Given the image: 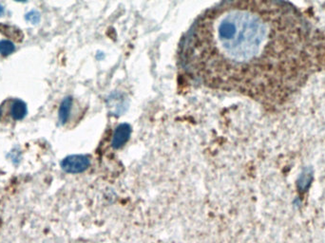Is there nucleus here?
I'll return each instance as SVG.
<instances>
[{
    "label": "nucleus",
    "instance_id": "nucleus-1",
    "mask_svg": "<svg viewBox=\"0 0 325 243\" xmlns=\"http://www.w3.org/2000/svg\"><path fill=\"white\" fill-rule=\"evenodd\" d=\"M179 61L202 86L279 105L325 71V30L285 0H223L189 28Z\"/></svg>",
    "mask_w": 325,
    "mask_h": 243
},
{
    "label": "nucleus",
    "instance_id": "nucleus-2",
    "mask_svg": "<svg viewBox=\"0 0 325 243\" xmlns=\"http://www.w3.org/2000/svg\"><path fill=\"white\" fill-rule=\"evenodd\" d=\"M91 160L86 155H72L61 162L62 169L71 174L82 173L89 168Z\"/></svg>",
    "mask_w": 325,
    "mask_h": 243
},
{
    "label": "nucleus",
    "instance_id": "nucleus-3",
    "mask_svg": "<svg viewBox=\"0 0 325 243\" xmlns=\"http://www.w3.org/2000/svg\"><path fill=\"white\" fill-rule=\"evenodd\" d=\"M131 134V129L128 125L123 124L120 125L114 131V134L112 136L111 145L114 148H121L125 145L126 142L129 140V137Z\"/></svg>",
    "mask_w": 325,
    "mask_h": 243
},
{
    "label": "nucleus",
    "instance_id": "nucleus-4",
    "mask_svg": "<svg viewBox=\"0 0 325 243\" xmlns=\"http://www.w3.org/2000/svg\"><path fill=\"white\" fill-rule=\"evenodd\" d=\"M0 33L15 42H22L24 38V34L20 29L4 23H0Z\"/></svg>",
    "mask_w": 325,
    "mask_h": 243
},
{
    "label": "nucleus",
    "instance_id": "nucleus-5",
    "mask_svg": "<svg viewBox=\"0 0 325 243\" xmlns=\"http://www.w3.org/2000/svg\"><path fill=\"white\" fill-rule=\"evenodd\" d=\"M27 106L25 103L21 100H15L11 106V109H10V113L11 116L13 117L14 120L16 121H20L22 119H24L27 115Z\"/></svg>",
    "mask_w": 325,
    "mask_h": 243
},
{
    "label": "nucleus",
    "instance_id": "nucleus-6",
    "mask_svg": "<svg viewBox=\"0 0 325 243\" xmlns=\"http://www.w3.org/2000/svg\"><path fill=\"white\" fill-rule=\"evenodd\" d=\"M72 103H73V100L71 97H68L66 98L61 106H60V108H59V121L61 122V124H66L69 117H70V113H71V108H72Z\"/></svg>",
    "mask_w": 325,
    "mask_h": 243
},
{
    "label": "nucleus",
    "instance_id": "nucleus-7",
    "mask_svg": "<svg viewBox=\"0 0 325 243\" xmlns=\"http://www.w3.org/2000/svg\"><path fill=\"white\" fill-rule=\"evenodd\" d=\"M15 50V45L13 42L9 40H1L0 41V54L3 56H8L10 54H13Z\"/></svg>",
    "mask_w": 325,
    "mask_h": 243
},
{
    "label": "nucleus",
    "instance_id": "nucleus-8",
    "mask_svg": "<svg viewBox=\"0 0 325 243\" xmlns=\"http://www.w3.org/2000/svg\"><path fill=\"white\" fill-rule=\"evenodd\" d=\"M26 20L30 21L32 24H37L40 20V14L37 12L32 11L26 15Z\"/></svg>",
    "mask_w": 325,
    "mask_h": 243
},
{
    "label": "nucleus",
    "instance_id": "nucleus-9",
    "mask_svg": "<svg viewBox=\"0 0 325 243\" xmlns=\"http://www.w3.org/2000/svg\"><path fill=\"white\" fill-rule=\"evenodd\" d=\"M3 14H4V8L0 5V16L3 15Z\"/></svg>",
    "mask_w": 325,
    "mask_h": 243
},
{
    "label": "nucleus",
    "instance_id": "nucleus-10",
    "mask_svg": "<svg viewBox=\"0 0 325 243\" xmlns=\"http://www.w3.org/2000/svg\"><path fill=\"white\" fill-rule=\"evenodd\" d=\"M15 1H18V2H24L26 0H15Z\"/></svg>",
    "mask_w": 325,
    "mask_h": 243
},
{
    "label": "nucleus",
    "instance_id": "nucleus-11",
    "mask_svg": "<svg viewBox=\"0 0 325 243\" xmlns=\"http://www.w3.org/2000/svg\"><path fill=\"white\" fill-rule=\"evenodd\" d=\"M0 114H1V111H0Z\"/></svg>",
    "mask_w": 325,
    "mask_h": 243
}]
</instances>
